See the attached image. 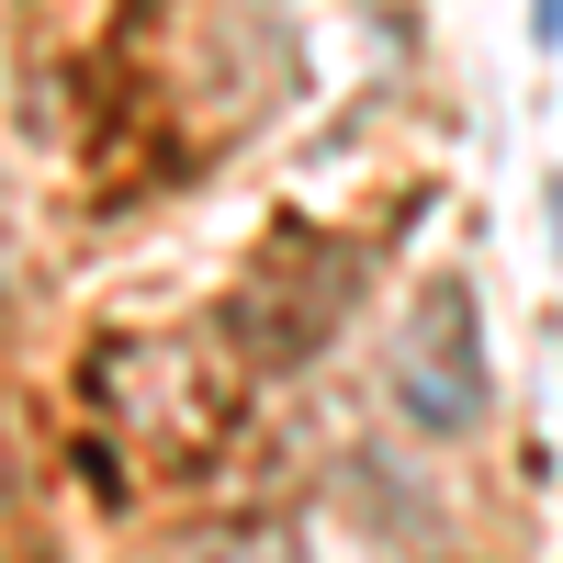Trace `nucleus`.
Instances as JSON below:
<instances>
[{"instance_id":"nucleus-1","label":"nucleus","mask_w":563,"mask_h":563,"mask_svg":"<svg viewBox=\"0 0 563 563\" xmlns=\"http://www.w3.org/2000/svg\"><path fill=\"white\" fill-rule=\"evenodd\" d=\"M395 406H406V429H429V440L485 429V406H496V350H485V305H474V282H462V271H440L429 294L406 305Z\"/></svg>"},{"instance_id":"nucleus-2","label":"nucleus","mask_w":563,"mask_h":563,"mask_svg":"<svg viewBox=\"0 0 563 563\" xmlns=\"http://www.w3.org/2000/svg\"><path fill=\"white\" fill-rule=\"evenodd\" d=\"M530 45H541V57H563V0H530Z\"/></svg>"},{"instance_id":"nucleus-3","label":"nucleus","mask_w":563,"mask_h":563,"mask_svg":"<svg viewBox=\"0 0 563 563\" xmlns=\"http://www.w3.org/2000/svg\"><path fill=\"white\" fill-rule=\"evenodd\" d=\"M541 214H552V260H563V169L541 180Z\"/></svg>"}]
</instances>
